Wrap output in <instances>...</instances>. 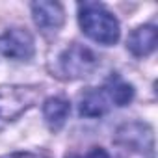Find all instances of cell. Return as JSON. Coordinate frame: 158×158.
Masks as SVG:
<instances>
[{
	"mask_svg": "<svg viewBox=\"0 0 158 158\" xmlns=\"http://www.w3.org/2000/svg\"><path fill=\"white\" fill-rule=\"evenodd\" d=\"M78 23H80L82 32L99 45H115L119 41V21L104 4H78Z\"/></svg>",
	"mask_w": 158,
	"mask_h": 158,
	"instance_id": "7a4b0ae2",
	"label": "cell"
},
{
	"mask_svg": "<svg viewBox=\"0 0 158 158\" xmlns=\"http://www.w3.org/2000/svg\"><path fill=\"white\" fill-rule=\"evenodd\" d=\"M114 143L119 158H154V132L147 123H125L119 127Z\"/></svg>",
	"mask_w": 158,
	"mask_h": 158,
	"instance_id": "3957f363",
	"label": "cell"
},
{
	"mask_svg": "<svg viewBox=\"0 0 158 158\" xmlns=\"http://www.w3.org/2000/svg\"><path fill=\"white\" fill-rule=\"evenodd\" d=\"M69 112H71L69 101H65L63 97H50L43 104V117L52 132H58L65 125Z\"/></svg>",
	"mask_w": 158,
	"mask_h": 158,
	"instance_id": "9c48e42d",
	"label": "cell"
},
{
	"mask_svg": "<svg viewBox=\"0 0 158 158\" xmlns=\"http://www.w3.org/2000/svg\"><path fill=\"white\" fill-rule=\"evenodd\" d=\"M67 158H112V156H110V152H106L104 149L93 147V149L88 151L86 154H71V156H67Z\"/></svg>",
	"mask_w": 158,
	"mask_h": 158,
	"instance_id": "30bf717a",
	"label": "cell"
},
{
	"mask_svg": "<svg viewBox=\"0 0 158 158\" xmlns=\"http://www.w3.org/2000/svg\"><path fill=\"white\" fill-rule=\"evenodd\" d=\"M156 28L152 24H145V26H139L136 28L128 39H127V48L138 56V58H143V56H149L154 48H156Z\"/></svg>",
	"mask_w": 158,
	"mask_h": 158,
	"instance_id": "ba28073f",
	"label": "cell"
},
{
	"mask_svg": "<svg viewBox=\"0 0 158 158\" xmlns=\"http://www.w3.org/2000/svg\"><path fill=\"white\" fill-rule=\"evenodd\" d=\"M39 97L35 86H2L0 88V132L19 115L30 110Z\"/></svg>",
	"mask_w": 158,
	"mask_h": 158,
	"instance_id": "277c9868",
	"label": "cell"
},
{
	"mask_svg": "<svg viewBox=\"0 0 158 158\" xmlns=\"http://www.w3.org/2000/svg\"><path fill=\"white\" fill-rule=\"evenodd\" d=\"M0 158H50L45 152H32V151H19V152H11L6 156H0Z\"/></svg>",
	"mask_w": 158,
	"mask_h": 158,
	"instance_id": "8fae6325",
	"label": "cell"
},
{
	"mask_svg": "<svg viewBox=\"0 0 158 158\" xmlns=\"http://www.w3.org/2000/svg\"><path fill=\"white\" fill-rule=\"evenodd\" d=\"M34 23L43 34H58L65 21V11L58 2H34L32 4Z\"/></svg>",
	"mask_w": 158,
	"mask_h": 158,
	"instance_id": "52a82bcc",
	"label": "cell"
},
{
	"mask_svg": "<svg viewBox=\"0 0 158 158\" xmlns=\"http://www.w3.org/2000/svg\"><path fill=\"white\" fill-rule=\"evenodd\" d=\"M58 63H60V73L65 74L67 78H82L95 71V67L99 65V58L88 47L73 43L69 48L61 52Z\"/></svg>",
	"mask_w": 158,
	"mask_h": 158,
	"instance_id": "5b68a950",
	"label": "cell"
},
{
	"mask_svg": "<svg viewBox=\"0 0 158 158\" xmlns=\"http://www.w3.org/2000/svg\"><path fill=\"white\" fill-rule=\"evenodd\" d=\"M134 99V88L125 82L121 76H112L102 88L89 89L80 99V115L84 117H101L112 106H127Z\"/></svg>",
	"mask_w": 158,
	"mask_h": 158,
	"instance_id": "6da1fadb",
	"label": "cell"
},
{
	"mask_svg": "<svg viewBox=\"0 0 158 158\" xmlns=\"http://www.w3.org/2000/svg\"><path fill=\"white\" fill-rule=\"evenodd\" d=\"M35 52V43L26 28H8L0 34V56L13 61H28Z\"/></svg>",
	"mask_w": 158,
	"mask_h": 158,
	"instance_id": "8992f818",
	"label": "cell"
}]
</instances>
